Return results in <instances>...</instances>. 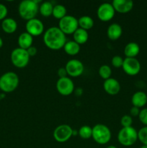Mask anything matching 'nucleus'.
Here are the masks:
<instances>
[{
  "label": "nucleus",
  "instance_id": "obj_1",
  "mask_svg": "<svg viewBox=\"0 0 147 148\" xmlns=\"http://www.w3.org/2000/svg\"><path fill=\"white\" fill-rule=\"evenodd\" d=\"M43 42L48 49L51 50H59L63 48L66 43V35L59 27H50L43 34Z\"/></svg>",
  "mask_w": 147,
  "mask_h": 148
},
{
  "label": "nucleus",
  "instance_id": "obj_21",
  "mask_svg": "<svg viewBox=\"0 0 147 148\" xmlns=\"http://www.w3.org/2000/svg\"><path fill=\"white\" fill-rule=\"evenodd\" d=\"M63 49L66 54L69 55V56H75V55L78 54L81 49L80 45L76 43L74 40L66 41Z\"/></svg>",
  "mask_w": 147,
  "mask_h": 148
},
{
  "label": "nucleus",
  "instance_id": "obj_36",
  "mask_svg": "<svg viewBox=\"0 0 147 148\" xmlns=\"http://www.w3.org/2000/svg\"><path fill=\"white\" fill-rule=\"evenodd\" d=\"M3 44H4V42H3L2 38H1L0 37V49H1V48L2 47Z\"/></svg>",
  "mask_w": 147,
  "mask_h": 148
},
{
  "label": "nucleus",
  "instance_id": "obj_8",
  "mask_svg": "<svg viewBox=\"0 0 147 148\" xmlns=\"http://www.w3.org/2000/svg\"><path fill=\"white\" fill-rule=\"evenodd\" d=\"M53 135L58 143H66L73 136V130L68 124H61L55 129Z\"/></svg>",
  "mask_w": 147,
  "mask_h": 148
},
{
  "label": "nucleus",
  "instance_id": "obj_31",
  "mask_svg": "<svg viewBox=\"0 0 147 148\" xmlns=\"http://www.w3.org/2000/svg\"><path fill=\"white\" fill-rule=\"evenodd\" d=\"M140 121L142 123L145 127H147V108H143L140 111L139 116H138Z\"/></svg>",
  "mask_w": 147,
  "mask_h": 148
},
{
  "label": "nucleus",
  "instance_id": "obj_33",
  "mask_svg": "<svg viewBox=\"0 0 147 148\" xmlns=\"http://www.w3.org/2000/svg\"><path fill=\"white\" fill-rule=\"evenodd\" d=\"M58 75H59V78H63L68 77L67 72H66V69L65 67H60L58 69L57 72Z\"/></svg>",
  "mask_w": 147,
  "mask_h": 148
},
{
  "label": "nucleus",
  "instance_id": "obj_13",
  "mask_svg": "<svg viewBox=\"0 0 147 148\" xmlns=\"http://www.w3.org/2000/svg\"><path fill=\"white\" fill-rule=\"evenodd\" d=\"M25 29L27 33L33 37H36L44 33V25L41 20L35 17L27 21Z\"/></svg>",
  "mask_w": 147,
  "mask_h": 148
},
{
  "label": "nucleus",
  "instance_id": "obj_38",
  "mask_svg": "<svg viewBox=\"0 0 147 148\" xmlns=\"http://www.w3.org/2000/svg\"><path fill=\"white\" fill-rule=\"evenodd\" d=\"M106 148H117V147H115V146H114V145H109V146H108Z\"/></svg>",
  "mask_w": 147,
  "mask_h": 148
},
{
  "label": "nucleus",
  "instance_id": "obj_20",
  "mask_svg": "<svg viewBox=\"0 0 147 148\" xmlns=\"http://www.w3.org/2000/svg\"><path fill=\"white\" fill-rule=\"evenodd\" d=\"M1 28L6 33L11 34V33H14L17 29V21L11 17H7L2 20Z\"/></svg>",
  "mask_w": 147,
  "mask_h": 148
},
{
  "label": "nucleus",
  "instance_id": "obj_14",
  "mask_svg": "<svg viewBox=\"0 0 147 148\" xmlns=\"http://www.w3.org/2000/svg\"><path fill=\"white\" fill-rule=\"evenodd\" d=\"M115 12L120 14H126L133 7V1L131 0H114L112 2Z\"/></svg>",
  "mask_w": 147,
  "mask_h": 148
},
{
  "label": "nucleus",
  "instance_id": "obj_39",
  "mask_svg": "<svg viewBox=\"0 0 147 148\" xmlns=\"http://www.w3.org/2000/svg\"><path fill=\"white\" fill-rule=\"evenodd\" d=\"M140 148H147V146L146 145H142Z\"/></svg>",
  "mask_w": 147,
  "mask_h": 148
},
{
  "label": "nucleus",
  "instance_id": "obj_3",
  "mask_svg": "<svg viewBox=\"0 0 147 148\" xmlns=\"http://www.w3.org/2000/svg\"><path fill=\"white\" fill-rule=\"evenodd\" d=\"M20 82L19 77L15 72H7L0 77V90L4 92H12L17 88Z\"/></svg>",
  "mask_w": 147,
  "mask_h": 148
},
{
  "label": "nucleus",
  "instance_id": "obj_19",
  "mask_svg": "<svg viewBox=\"0 0 147 148\" xmlns=\"http://www.w3.org/2000/svg\"><path fill=\"white\" fill-rule=\"evenodd\" d=\"M140 52V46L135 42H130L124 49V54L126 58H135Z\"/></svg>",
  "mask_w": 147,
  "mask_h": 148
},
{
  "label": "nucleus",
  "instance_id": "obj_6",
  "mask_svg": "<svg viewBox=\"0 0 147 148\" xmlns=\"http://www.w3.org/2000/svg\"><path fill=\"white\" fill-rule=\"evenodd\" d=\"M30 58L27 50L19 47L14 49L10 54L12 63L17 68H24L27 66L30 62Z\"/></svg>",
  "mask_w": 147,
  "mask_h": 148
},
{
  "label": "nucleus",
  "instance_id": "obj_22",
  "mask_svg": "<svg viewBox=\"0 0 147 148\" xmlns=\"http://www.w3.org/2000/svg\"><path fill=\"white\" fill-rule=\"evenodd\" d=\"M73 38L74 40L76 43H77L78 44H84L85 43L87 42L88 39H89V34H88V32L86 31V30L79 27V28L74 33Z\"/></svg>",
  "mask_w": 147,
  "mask_h": 148
},
{
  "label": "nucleus",
  "instance_id": "obj_29",
  "mask_svg": "<svg viewBox=\"0 0 147 148\" xmlns=\"http://www.w3.org/2000/svg\"><path fill=\"white\" fill-rule=\"evenodd\" d=\"M120 124L122 127H132L133 119L131 115H124L122 116L120 119Z\"/></svg>",
  "mask_w": 147,
  "mask_h": 148
},
{
  "label": "nucleus",
  "instance_id": "obj_23",
  "mask_svg": "<svg viewBox=\"0 0 147 148\" xmlns=\"http://www.w3.org/2000/svg\"><path fill=\"white\" fill-rule=\"evenodd\" d=\"M78 23H79V27L87 31L92 29L94 26V20L90 16L84 15L78 19Z\"/></svg>",
  "mask_w": 147,
  "mask_h": 148
},
{
  "label": "nucleus",
  "instance_id": "obj_16",
  "mask_svg": "<svg viewBox=\"0 0 147 148\" xmlns=\"http://www.w3.org/2000/svg\"><path fill=\"white\" fill-rule=\"evenodd\" d=\"M131 103L133 106L137 107L138 108H142L147 103V95L143 91H137L132 95Z\"/></svg>",
  "mask_w": 147,
  "mask_h": 148
},
{
  "label": "nucleus",
  "instance_id": "obj_30",
  "mask_svg": "<svg viewBox=\"0 0 147 148\" xmlns=\"http://www.w3.org/2000/svg\"><path fill=\"white\" fill-rule=\"evenodd\" d=\"M124 59L120 56H114L111 59V64L115 68L122 67Z\"/></svg>",
  "mask_w": 147,
  "mask_h": 148
},
{
  "label": "nucleus",
  "instance_id": "obj_15",
  "mask_svg": "<svg viewBox=\"0 0 147 148\" xmlns=\"http://www.w3.org/2000/svg\"><path fill=\"white\" fill-rule=\"evenodd\" d=\"M103 88L105 92L110 95H115L120 90V84L115 78H109L103 82Z\"/></svg>",
  "mask_w": 147,
  "mask_h": 148
},
{
  "label": "nucleus",
  "instance_id": "obj_28",
  "mask_svg": "<svg viewBox=\"0 0 147 148\" xmlns=\"http://www.w3.org/2000/svg\"><path fill=\"white\" fill-rule=\"evenodd\" d=\"M138 140L143 144L147 146V127H144L138 132Z\"/></svg>",
  "mask_w": 147,
  "mask_h": 148
},
{
  "label": "nucleus",
  "instance_id": "obj_37",
  "mask_svg": "<svg viewBox=\"0 0 147 148\" xmlns=\"http://www.w3.org/2000/svg\"><path fill=\"white\" fill-rule=\"evenodd\" d=\"M4 97H5V95H4V93L0 94V100H2L3 98H4Z\"/></svg>",
  "mask_w": 147,
  "mask_h": 148
},
{
  "label": "nucleus",
  "instance_id": "obj_11",
  "mask_svg": "<svg viewBox=\"0 0 147 148\" xmlns=\"http://www.w3.org/2000/svg\"><path fill=\"white\" fill-rule=\"evenodd\" d=\"M124 72L130 76L137 75L141 71V63L136 58H125L122 66Z\"/></svg>",
  "mask_w": 147,
  "mask_h": 148
},
{
  "label": "nucleus",
  "instance_id": "obj_10",
  "mask_svg": "<svg viewBox=\"0 0 147 148\" xmlns=\"http://www.w3.org/2000/svg\"><path fill=\"white\" fill-rule=\"evenodd\" d=\"M115 14V10L112 4L108 2L101 4L97 11L98 18L102 22L110 21L114 17Z\"/></svg>",
  "mask_w": 147,
  "mask_h": 148
},
{
  "label": "nucleus",
  "instance_id": "obj_9",
  "mask_svg": "<svg viewBox=\"0 0 147 148\" xmlns=\"http://www.w3.org/2000/svg\"><path fill=\"white\" fill-rule=\"evenodd\" d=\"M56 90L59 94L63 96L71 95L74 90V83L69 77L59 78L56 82Z\"/></svg>",
  "mask_w": 147,
  "mask_h": 148
},
{
  "label": "nucleus",
  "instance_id": "obj_17",
  "mask_svg": "<svg viewBox=\"0 0 147 148\" xmlns=\"http://www.w3.org/2000/svg\"><path fill=\"white\" fill-rule=\"evenodd\" d=\"M122 33V27L118 23L110 25L107 30V36L111 40H116L120 38Z\"/></svg>",
  "mask_w": 147,
  "mask_h": 148
},
{
  "label": "nucleus",
  "instance_id": "obj_25",
  "mask_svg": "<svg viewBox=\"0 0 147 148\" xmlns=\"http://www.w3.org/2000/svg\"><path fill=\"white\" fill-rule=\"evenodd\" d=\"M66 12H67L66 11V8L63 4H56L53 7V14H52V15L56 19H58V20H60L61 19H62L65 16L67 15L66 14Z\"/></svg>",
  "mask_w": 147,
  "mask_h": 148
},
{
  "label": "nucleus",
  "instance_id": "obj_7",
  "mask_svg": "<svg viewBox=\"0 0 147 148\" xmlns=\"http://www.w3.org/2000/svg\"><path fill=\"white\" fill-rule=\"evenodd\" d=\"M59 27L66 36L74 34L79 28L78 19L72 15H66L59 20Z\"/></svg>",
  "mask_w": 147,
  "mask_h": 148
},
{
  "label": "nucleus",
  "instance_id": "obj_18",
  "mask_svg": "<svg viewBox=\"0 0 147 148\" xmlns=\"http://www.w3.org/2000/svg\"><path fill=\"white\" fill-rule=\"evenodd\" d=\"M17 43H18L19 48L27 50L30 46H33V37L27 32H24L19 36Z\"/></svg>",
  "mask_w": 147,
  "mask_h": 148
},
{
  "label": "nucleus",
  "instance_id": "obj_35",
  "mask_svg": "<svg viewBox=\"0 0 147 148\" xmlns=\"http://www.w3.org/2000/svg\"><path fill=\"white\" fill-rule=\"evenodd\" d=\"M27 53L29 54V56H30V57H31V56H35L36 53H37V49L35 46H30L29 49H27Z\"/></svg>",
  "mask_w": 147,
  "mask_h": 148
},
{
  "label": "nucleus",
  "instance_id": "obj_34",
  "mask_svg": "<svg viewBox=\"0 0 147 148\" xmlns=\"http://www.w3.org/2000/svg\"><path fill=\"white\" fill-rule=\"evenodd\" d=\"M140 111H141L140 108H137V107H135V106H133L132 108H131V110H130V114H131V117L138 116L140 114Z\"/></svg>",
  "mask_w": 147,
  "mask_h": 148
},
{
  "label": "nucleus",
  "instance_id": "obj_26",
  "mask_svg": "<svg viewBox=\"0 0 147 148\" xmlns=\"http://www.w3.org/2000/svg\"><path fill=\"white\" fill-rule=\"evenodd\" d=\"M78 134L83 140H89L92 136V127L88 125H84L80 127Z\"/></svg>",
  "mask_w": 147,
  "mask_h": 148
},
{
  "label": "nucleus",
  "instance_id": "obj_12",
  "mask_svg": "<svg viewBox=\"0 0 147 148\" xmlns=\"http://www.w3.org/2000/svg\"><path fill=\"white\" fill-rule=\"evenodd\" d=\"M65 68L68 75L71 77H77L81 76L84 71V66L81 61L78 59H71L68 61Z\"/></svg>",
  "mask_w": 147,
  "mask_h": 148
},
{
  "label": "nucleus",
  "instance_id": "obj_24",
  "mask_svg": "<svg viewBox=\"0 0 147 148\" xmlns=\"http://www.w3.org/2000/svg\"><path fill=\"white\" fill-rule=\"evenodd\" d=\"M54 5L50 1H43L39 5V12L40 14L45 17H48L53 14Z\"/></svg>",
  "mask_w": 147,
  "mask_h": 148
},
{
  "label": "nucleus",
  "instance_id": "obj_5",
  "mask_svg": "<svg viewBox=\"0 0 147 148\" xmlns=\"http://www.w3.org/2000/svg\"><path fill=\"white\" fill-rule=\"evenodd\" d=\"M110 130L108 126L97 124L92 127V139L99 145H105L111 140Z\"/></svg>",
  "mask_w": 147,
  "mask_h": 148
},
{
  "label": "nucleus",
  "instance_id": "obj_27",
  "mask_svg": "<svg viewBox=\"0 0 147 148\" xmlns=\"http://www.w3.org/2000/svg\"><path fill=\"white\" fill-rule=\"evenodd\" d=\"M98 72H99V77L105 80V79H108L111 77L112 69H111L110 66H108V65L103 64L99 67Z\"/></svg>",
  "mask_w": 147,
  "mask_h": 148
},
{
  "label": "nucleus",
  "instance_id": "obj_2",
  "mask_svg": "<svg viewBox=\"0 0 147 148\" xmlns=\"http://www.w3.org/2000/svg\"><path fill=\"white\" fill-rule=\"evenodd\" d=\"M39 12L38 1L35 0H24L20 3L18 12L20 17L24 20H28L35 18Z\"/></svg>",
  "mask_w": 147,
  "mask_h": 148
},
{
  "label": "nucleus",
  "instance_id": "obj_4",
  "mask_svg": "<svg viewBox=\"0 0 147 148\" xmlns=\"http://www.w3.org/2000/svg\"><path fill=\"white\" fill-rule=\"evenodd\" d=\"M118 140L125 147L132 146L138 140V132L134 127H122L118 134Z\"/></svg>",
  "mask_w": 147,
  "mask_h": 148
},
{
  "label": "nucleus",
  "instance_id": "obj_32",
  "mask_svg": "<svg viewBox=\"0 0 147 148\" xmlns=\"http://www.w3.org/2000/svg\"><path fill=\"white\" fill-rule=\"evenodd\" d=\"M7 14H8L7 7L4 4L0 3V20H3L7 18Z\"/></svg>",
  "mask_w": 147,
  "mask_h": 148
}]
</instances>
